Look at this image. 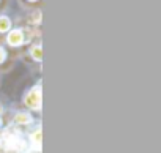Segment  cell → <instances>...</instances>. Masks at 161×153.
<instances>
[{
	"label": "cell",
	"mask_w": 161,
	"mask_h": 153,
	"mask_svg": "<svg viewBox=\"0 0 161 153\" xmlns=\"http://www.w3.org/2000/svg\"><path fill=\"white\" fill-rule=\"evenodd\" d=\"M5 60V51L2 49V47H0V63H2Z\"/></svg>",
	"instance_id": "7"
},
{
	"label": "cell",
	"mask_w": 161,
	"mask_h": 153,
	"mask_svg": "<svg viewBox=\"0 0 161 153\" xmlns=\"http://www.w3.org/2000/svg\"><path fill=\"white\" fill-rule=\"evenodd\" d=\"M10 29V19L8 18H0V32H7Z\"/></svg>",
	"instance_id": "5"
},
{
	"label": "cell",
	"mask_w": 161,
	"mask_h": 153,
	"mask_svg": "<svg viewBox=\"0 0 161 153\" xmlns=\"http://www.w3.org/2000/svg\"><path fill=\"white\" fill-rule=\"evenodd\" d=\"M41 139H43L41 129H36V131L32 134V142H33V145H36V148H40V147H41Z\"/></svg>",
	"instance_id": "3"
},
{
	"label": "cell",
	"mask_w": 161,
	"mask_h": 153,
	"mask_svg": "<svg viewBox=\"0 0 161 153\" xmlns=\"http://www.w3.org/2000/svg\"><path fill=\"white\" fill-rule=\"evenodd\" d=\"M0 112H2V106H0Z\"/></svg>",
	"instance_id": "8"
},
{
	"label": "cell",
	"mask_w": 161,
	"mask_h": 153,
	"mask_svg": "<svg viewBox=\"0 0 161 153\" xmlns=\"http://www.w3.org/2000/svg\"><path fill=\"white\" fill-rule=\"evenodd\" d=\"M16 122L18 123H22V125H27V123L32 122V117L29 114H18L16 115Z\"/></svg>",
	"instance_id": "4"
},
{
	"label": "cell",
	"mask_w": 161,
	"mask_h": 153,
	"mask_svg": "<svg viewBox=\"0 0 161 153\" xmlns=\"http://www.w3.org/2000/svg\"><path fill=\"white\" fill-rule=\"evenodd\" d=\"M25 103H27V106L32 107V109H40V106H41V89H40V87L33 89V90L25 96Z\"/></svg>",
	"instance_id": "1"
},
{
	"label": "cell",
	"mask_w": 161,
	"mask_h": 153,
	"mask_svg": "<svg viewBox=\"0 0 161 153\" xmlns=\"http://www.w3.org/2000/svg\"><path fill=\"white\" fill-rule=\"evenodd\" d=\"M32 55H33V58L41 60V58H43V51H41V47H40V46L33 47V49H32Z\"/></svg>",
	"instance_id": "6"
},
{
	"label": "cell",
	"mask_w": 161,
	"mask_h": 153,
	"mask_svg": "<svg viewBox=\"0 0 161 153\" xmlns=\"http://www.w3.org/2000/svg\"><path fill=\"white\" fill-rule=\"evenodd\" d=\"M22 40H24V35H22L21 30H14V32H11V33L8 35V43H10L11 46H18V44H21Z\"/></svg>",
	"instance_id": "2"
}]
</instances>
